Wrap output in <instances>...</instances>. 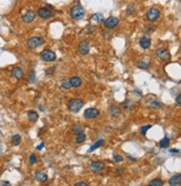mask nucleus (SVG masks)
<instances>
[{"instance_id":"38","label":"nucleus","mask_w":181,"mask_h":186,"mask_svg":"<svg viewBox=\"0 0 181 186\" xmlns=\"http://www.w3.org/2000/svg\"><path fill=\"white\" fill-rule=\"evenodd\" d=\"M43 146H45V143H43V142H41V143H40L39 145L37 146V150H38V151H40V150H42V148H43Z\"/></svg>"},{"instance_id":"37","label":"nucleus","mask_w":181,"mask_h":186,"mask_svg":"<svg viewBox=\"0 0 181 186\" xmlns=\"http://www.w3.org/2000/svg\"><path fill=\"white\" fill-rule=\"evenodd\" d=\"M123 105H125V108H129L130 106H131V103H130V101H126V102L123 103Z\"/></svg>"},{"instance_id":"22","label":"nucleus","mask_w":181,"mask_h":186,"mask_svg":"<svg viewBox=\"0 0 181 186\" xmlns=\"http://www.w3.org/2000/svg\"><path fill=\"white\" fill-rule=\"evenodd\" d=\"M86 139H87V136L83 132L82 133H79V134H76V142H77L78 144L83 143V142L86 141Z\"/></svg>"},{"instance_id":"33","label":"nucleus","mask_w":181,"mask_h":186,"mask_svg":"<svg viewBox=\"0 0 181 186\" xmlns=\"http://www.w3.org/2000/svg\"><path fill=\"white\" fill-rule=\"evenodd\" d=\"M122 156H120V155H117V154H114L113 155V161L114 162H121L122 161Z\"/></svg>"},{"instance_id":"19","label":"nucleus","mask_w":181,"mask_h":186,"mask_svg":"<svg viewBox=\"0 0 181 186\" xmlns=\"http://www.w3.org/2000/svg\"><path fill=\"white\" fill-rule=\"evenodd\" d=\"M110 114L112 117H118L120 115V108L117 105H112L110 106Z\"/></svg>"},{"instance_id":"11","label":"nucleus","mask_w":181,"mask_h":186,"mask_svg":"<svg viewBox=\"0 0 181 186\" xmlns=\"http://www.w3.org/2000/svg\"><path fill=\"white\" fill-rule=\"evenodd\" d=\"M38 16H39L40 18H42V19H49V18H51L52 17V12L46 7H41L38 9Z\"/></svg>"},{"instance_id":"7","label":"nucleus","mask_w":181,"mask_h":186,"mask_svg":"<svg viewBox=\"0 0 181 186\" xmlns=\"http://www.w3.org/2000/svg\"><path fill=\"white\" fill-rule=\"evenodd\" d=\"M119 24V19L117 17H109L108 19L105 20V27L107 29H113Z\"/></svg>"},{"instance_id":"41","label":"nucleus","mask_w":181,"mask_h":186,"mask_svg":"<svg viewBox=\"0 0 181 186\" xmlns=\"http://www.w3.org/2000/svg\"><path fill=\"white\" fill-rule=\"evenodd\" d=\"M0 155H1V146H0Z\"/></svg>"},{"instance_id":"4","label":"nucleus","mask_w":181,"mask_h":186,"mask_svg":"<svg viewBox=\"0 0 181 186\" xmlns=\"http://www.w3.org/2000/svg\"><path fill=\"white\" fill-rule=\"evenodd\" d=\"M40 58L46 62H53L57 60V54H56L52 50L45 49V50L41 52V54H40Z\"/></svg>"},{"instance_id":"6","label":"nucleus","mask_w":181,"mask_h":186,"mask_svg":"<svg viewBox=\"0 0 181 186\" xmlns=\"http://www.w3.org/2000/svg\"><path fill=\"white\" fill-rule=\"evenodd\" d=\"M156 55L159 60L161 61H169L170 58H171V54H170L169 50L165 49V48H159L156 51Z\"/></svg>"},{"instance_id":"29","label":"nucleus","mask_w":181,"mask_h":186,"mask_svg":"<svg viewBox=\"0 0 181 186\" xmlns=\"http://www.w3.org/2000/svg\"><path fill=\"white\" fill-rule=\"evenodd\" d=\"M138 66L141 68V69H148V68H149V63H147V62H145V61H139Z\"/></svg>"},{"instance_id":"24","label":"nucleus","mask_w":181,"mask_h":186,"mask_svg":"<svg viewBox=\"0 0 181 186\" xmlns=\"http://www.w3.org/2000/svg\"><path fill=\"white\" fill-rule=\"evenodd\" d=\"M149 186H163V181L161 178H154L149 183Z\"/></svg>"},{"instance_id":"2","label":"nucleus","mask_w":181,"mask_h":186,"mask_svg":"<svg viewBox=\"0 0 181 186\" xmlns=\"http://www.w3.org/2000/svg\"><path fill=\"white\" fill-rule=\"evenodd\" d=\"M85 13H86V10H85L82 6H80V4H77V6H75V7H72L70 9L71 18L75 20H80L83 16H85Z\"/></svg>"},{"instance_id":"25","label":"nucleus","mask_w":181,"mask_h":186,"mask_svg":"<svg viewBox=\"0 0 181 186\" xmlns=\"http://www.w3.org/2000/svg\"><path fill=\"white\" fill-rule=\"evenodd\" d=\"M159 145H160V147H162V148H167V147H169V145H170V140L168 139V137H163V139H162L161 141H160Z\"/></svg>"},{"instance_id":"23","label":"nucleus","mask_w":181,"mask_h":186,"mask_svg":"<svg viewBox=\"0 0 181 186\" xmlns=\"http://www.w3.org/2000/svg\"><path fill=\"white\" fill-rule=\"evenodd\" d=\"M60 86H61L63 90H70L71 88H72L70 84V81H69V80H66V79L61 80V82H60Z\"/></svg>"},{"instance_id":"12","label":"nucleus","mask_w":181,"mask_h":186,"mask_svg":"<svg viewBox=\"0 0 181 186\" xmlns=\"http://www.w3.org/2000/svg\"><path fill=\"white\" fill-rule=\"evenodd\" d=\"M36 16H37V13H36L33 10H29V11H27L22 16V21H24V23L32 22V21L36 19Z\"/></svg>"},{"instance_id":"35","label":"nucleus","mask_w":181,"mask_h":186,"mask_svg":"<svg viewBox=\"0 0 181 186\" xmlns=\"http://www.w3.org/2000/svg\"><path fill=\"white\" fill-rule=\"evenodd\" d=\"M154 31V27H150V26H148V27L146 28V32H148V33H152Z\"/></svg>"},{"instance_id":"26","label":"nucleus","mask_w":181,"mask_h":186,"mask_svg":"<svg viewBox=\"0 0 181 186\" xmlns=\"http://www.w3.org/2000/svg\"><path fill=\"white\" fill-rule=\"evenodd\" d=\"M11 141H12V144L19 145L20 142H21V136H20L19 134H15V135L11 137Z\"/></svg>"},{"instance_id":"1","label":"nucleus","mask_w":181,"mask_h":186,"mask_svg":"<svg viewBox=\"0 0 181 186\" xmlns=\"http://www.w3.org/2000/svg\"><path fill=\"white\" fill-rule=\"evenodd\" d=\"M83 108V101L80 99H70L68 101V108L71 112L78 113Z\"/></svg>"},{"instance_id":"8","label":"nucleus","mask_w":181,"mask_h":186,"mask_svg":"<svg viewBox=\"0 0 181 186\" xmlns=\"http://www.w3.org/2000/svg\"><path fill=\"white\" fill-rule=\"evenodd\" d=\"M89 51H90V46H89V43L87 42L86 40H83V41H81V42L79 43L78 52L81 55H87V54L89 53Z\"/></svg>"},{"instance_id":"9","label":"nucleus","mask_w":181,"mask_h":186,"mask_svg":"<svg viewBox=\"0 0 181 186\" xmlns=\"http://www.w3.org/2000/svg\"><path fill=\"white\" fill-rule=\"evenodd\" d=\"M99 114H100V112H99L98 108H89L83 112V116L86 119H95V117L99 116Z\"/></svg>"},{"instance_id":"21","label":"nucleus","mask_w":181,"mask_h":186,"mask_svg":"<svg viewBox=\"0 0 181 186\" xmlns=\"http://www.w3.org/2000/svg\"><path fill=\"white\" fill-rule=\"evenodd\" d=\"M103 143H105V141H103V140H99V141H97L95 144H92V145H91V147L88 150V152H89V153L93 152L95 150H97L98 147H100L101 145H103Z\"/></svg>"},{"instance_id":"14","label":"nucleus","mask_w":181,"mask_h":186,"mask_svg":"<svg viewBox=\"0 0 181 186\" xmlns=\"http://www.w3.org/2000/svg\"><path fill=\"white\" fill-rule=\"evenodd\" d=\"M69 81H70V84L72 88H80V86L82 85V80H81V78L78 77V75L72 77Z\"/></svg>"},{"instance_id":"17","label":"nucleus","mask_w":181,"mask_h":186,"mask_svg":"<svg viewBox=\"0 0 181 186\" xmlns=\"http://www.w3.org/2000/svg\"><path fill=\"white\" fill-rule=\"evenodd\" d=\"M139 43H140V46H141L142 49H148V48L151 46V40H150V38H148V37H142V38L140 39Z\"/></svg>"},{"instance_id":"39","label":"nucleus","mask_w":181,"mask_h":186,"mask_svg":"<svg viewBox=\"0 0 181 186\" xmlns=\"http://www.w3.org/2000/svg\"><path fill=\"white\" fill-rule=\"evenodd\" d=\"M176 101H177V103L179 105H181V94H179L177 97V99H176Z\"/></svg>"},{"instance_id":"34","label":"nucleus","mask_w":181,"mask_h":186,"mask_svg":"<svg viewBox=\"0 0 181 186\" xmlns=\"http://www.w3.org/2000/svg\"><path fill=\"white\" fill-rule=\"evenodd\" d=\"M0 186H11V184L8 181H1L0 182Z\"/></svg>"},{"instance_id":"30","label":"nucleus","mask_w":181,"mask_h":186,"mask_svg":"<svg viewBox=\"0 0 181 186\" xmlns=\"http://www.w3.org/2000/svg\"><path fill=\"white\" fill-rule=\"evenodd\" d=\"M149 128H151V125H145V126H142L141 128V130H140V133H141L142 135H146V133L148 132V130Z\"/></svg>"},{"instance_id":"28","label":"nucleus","mask_w":181,"mask_h":186,"mask_svg":"<svg viewBox=\"0 0 181 186\" xmlns=\"http://www.w3.org/2000/svg\"><path fill=\"white\" fill-rule=\"evenodd\" d=\"M37 161H38V159H37V155H36V154H31V155H30V157H29V164L33 165V164H36V163H37Z\"/></svg>"},{"instance_id":"16","label":"nucleus","mask_w":181,"mask_h":186,"mask_svg":"<svg viewBox=\"0 0 181 186\" xmlns=\"http://www.w3.org/2000/svg\"><path fill=\"white\" fill-rule=\"evenodd\" d=\"M24 70L21 69V68L17 66V68H13V69H12V77L13 78H16V79L20 80V79L24 78Z\"/></svg>"},{"instance_id":"10","label":"nucleus","mask_w":181,"mask_h":186,"mask_svg":"<svg viewBox=\"0 0 181 186\" xmlns=\"http://www.w3.org/2000/svg\"><path fill=\"white\" fill-rule=\"evenodd\" d=\"M105 168V163L100 162V161H95V162H91L90 164V170L95 173H100L101 170Z\"/></svg>"},{"instance_id":"13","label":"nucleus","mask_w":181,"mask_h":186,"mask_svg":"<svg viewBox=\"0 0 181 186\" xmlns=\"http://www.w3.org/2000/svg\"><path fill=\"white\" fill-rule=\"evenodd\" d=\"M170 186H181V174L173 175L172 177L169 179Z\"/></svg>"},{"instance_id":"3","label":"nucleus","mask_w":181,"mask_h":186,"mask_svg":"<svg viewBox=\"0 0 181 186\" xmlns=\"http://www.w3.org/2000/svg\"><path fill=\"white\" fill-rule=\"evenodd\" d=\"M43 42H45V40H43L42 37H39V35H35V37H31V38L29 39L27 41V46L29 49H37L38 46H42Z\"/></svg>"},{"instance_id":"32","label":"nucleus","mask_w":181,"mask_h":186,"mask_svg":"<svg viewBox=\"0 0 181 186\" xmlns=\"http://www.w3.org/2000/svg\"><path fill=\"white\" fill-rule=\"evenodd\" d=\"M96 30V28L93 27V26H88V27L86 28V32L87 33H92L93 31Z\"/></svg>"},{"instance_id":"27","label":"nucleus","mask_w":181,"mask_h":186,"mask_svg":"<svg viewBox=\"0 0 181 186\" xmlns=\"http://www.w3.org/2000/svg\"><path fill=\"white\" fill-rule=\"evenodd\" d=\"M72 131L75 132L76 134H79V133H82L83 132V128L81 125H73V128H72Z\"/></svg>"},{"instance_id":"5","label":"nucleus","mask_w":181,"mask_h":186,"mask_svg":"<svg viewBox=\"0 0 181 186\" xmlns=\"http://www.w3.org/2000/svg\"><path fill=\"white\" fill-rule=\"evenodd\" d=\"M146 17L147 19H148V21L154 22V21H157L160 18V10L157 9V8H150L149 10L147 11Z\"/></svg>"},{"instance_id":"36","label":"nucleus","mask_w":181,"mask_h":186,"mask_svg":"<svg viewBox=\"0 0 181 186\" xmlns=\"http://www.w3.org/2000/svg\"><path fill=\"white\" fill-rule=\"evenodd\" d=\"M73 186H89V185H88L87 183H85V182H78V183H76Z\"/></svg>"},{"instance_id":"40","label":"nucleus","mask_w":181,"mask_h":186,"mask_svg":"<svg viewBox=\"0 0 181 186\" xmlns=\"http://www.w3.org/2000/svg\"><path fill=\"white\" fill-rule=\"evenodd\" d=\"M170 152H171V153H178L179 151H178V150H173L172 148V150H170Z\"/></svg>"},{"instance_id":"31","label":"nucleus","mask_w":181,"mask_h":186,"mask_svg":"<svg viewBox=\"0 0 181 186\" xmlns=\"http://www.w3.org/2000/svg\"><path fill=\"white\" fill-rule=\"evenodd\" d=\"M149 106H152V108H158V106H161V103L159 101H154L149 104Z\"/></svg>"},{"instance_id":"18","label":"nucleus","mask_w":181,"mask_h":186,"mask_svg":"<svg viewBox=\"0 0 181 186\" xmlns=\"http://www.w3.org/2000/svg\"><path fill=\"white\" fill-rule=\"evenodd\" d=\"M36 179L39 183H45L48 179V176L45 172H37L36 173Z\"/></svg>"},{"instance_id":"20","label":"nucleus","mask_w":181,"mask_h":186,"mask_svg":"<svg viewBox=\"0 0 181 186\" xmlns=\"http://www.w3.org/2000/svg\"><path fill=\"white\" fill-rule=\"evenodd\" d=\"M28 119L31 121V122H37L39 120V115L36 111H29L28 112Z\"/></svg>"},{"instance_id":"15","label":"nucleus","mask_w":181,"mask_h":186,"mask_svg":"<svg viewBox=\"0 0 181 186\" xmlns=\"http://www.w3.org/2000/svg\"><path fill=\"white\" fill-rule=\"evenodd\" d=\"M91 22L102 23V22H105V17H103L102 13H100V12H97V13H95V15L91 16Z\"/></svg>"}]
</instances>
